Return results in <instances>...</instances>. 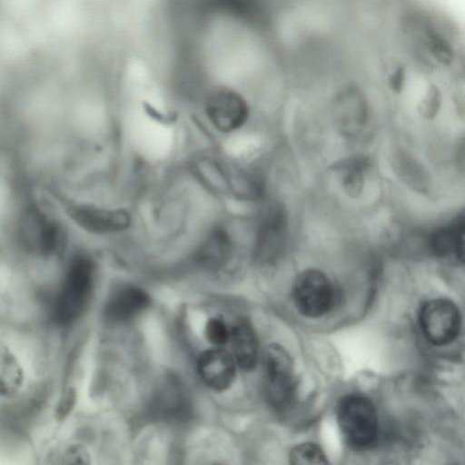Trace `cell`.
<instances>
[{"instance_id":"obj_1","label":"cell","mask_w":465,"mask_h":465,"mask_svg":"<svg viewBox=\"0 0 465 465\" xmlns=\"http://www.w3.org/2000/svg\"><path fill=\"white\" fill-rule=\"evenodd\" d=\"M94 279L92 260L82 254L74 256L54 302V317L58 323H72L83 314L91 299Z\"/></svg>"},{"instance_id":"obj_2","label":"cell","mask_w":465,"mask_h":465,"mask_svg":"<svg viewBox=\"0 0 465 465\" xmlns=\"http://www.w3.org/2000/svg\"><path fill=\"white\" fill-rule=\"evenodd\" d=\"M337 420L346 441L353 448L372 446L379 434V420L372 402L361 394H348L337 406Z\"/></svg>"},{"instance_id":"obj_3","label":"cell","mask_w":465,"mask_h":465,"mask_svg":"<svg viewBox=\"0 0 465 465\" xmlns=\"http://www.w3.org/2000/svg\"><path fill=\"white\" fill-rule=\"evenodd\" d=\"M263 367L268 402L275 410H286L292 404L296 393L290 354L281 345L272 344L265 351Z\"/></svg>"},{"instance_id":"obj_4","label":"cell","mask_w":465,"mask_h":465,"mask_svg":"<svg viewBox=\"0 0 465 465\" xmlns=\"http://www.w3.org/2000/svg\"><path fill=\"white\" fill-rule=\"evenodd\" d=\"M292 299L301 314L308 318H319L332 309L335 290L325 273L316 269H308L295 278Z\"/></svg>"},{"instance_id":"obj_5","label":"cell","mask_w":465,"mask_h":465,"mask_svg":"<svg viewBox=\"0 0 465 465\" xmlns=\"http://www.w3.org/2000/svg\"><path fill=\"white\" fill-rule=\"evenodd\" d=\"M20 237L29 251L43 256L56 253L64 243L60 224L35 205H30L22 214Z\"/></svg>"},{"instance_id":"obj_6","label":"cell","mask_w":465,"mask_h":465,"mask_svg":"<svg viewBox=\"0 0 465 465\" xmlns=\"http://www.w3.org/2000/svg\"><path fill=\"white\" fill-rule=\"evenodd\" d=\"M419 321L425 338L431 344L450 343L459 335L461 315L457 305L448 299H433L424 303Z\"/></svg>"},{"instance_id":"obj_7","label":"cell","mask_w":465,"mask_h":465,"mask_svg":"<svg viewBox=\"0 0 465 465\" xmlns=\"http://www.w3.org/2000/svg\"><path fill=\"white\" fill-rule=\"evenodd\" d=\"M149 416L163 422H184L193 411L192 401L183 384L168 376L155 389L149 403Z\"/></svg>"},{"instance_id":"obj_8","label":"cell","mask_w":465,"mask_h":465,"mask_svg":"<svg viewBox=\"0 0 465 465\" xmlns=\"http://www.w3.org/2000/svg\"><path fill=\"white\" fill-rule=\"evenodd\" d=\"M205 114L217 130L231 133L245 124L249 109L243 97L237 92L220 88L207 97Z\"/></svg>"},{"instance_id":"obj_9","label":"cell","mask_w":465,"mask_h":465,"mask_svg":"<svg viewBox=\"0 0 465 465\" xmlns=\"http://www.w3.org/2000/svg\"><path fill=\"white\" fill-rule=\"evenodd\" d=\"M68 216L84 230L96 233H114L128 228L129 213L122 209H107L89 204H73Z\"/></svg>"},{"instance_id":"obj_10","label":"cell","mask_w":465,"mask_h":465,"mask_svg":"<svg viewBox=\"0 0 465 465\" xmlns=\"http://www.w3.org/2000/svg\"><path fill=\"white\" fill-rule=\"evenodd\" d=\"M197 369L207 387L215 391H223L234 381L237 364L232 354L221 347H213L203 351Z\"/></svg>"},{"instance_id":"obj_11","label":"cell","mask_w":465,"mask_h":465,"mask_svg":"<svg viewBox=\"0 0 465 465\" xmlns=\"http://www.w3.org/2000/svg\"><path fill=\"white\" fill-rule=\"evenodd\" d=\"M149 304L148 294L141 288L125 285L115 290L104 307L107 321L121 323L133 319Z\"/></svg>"},{"instance_id":"obj_12","label":"cell","mask_w":465,"mask_h":465,"mask_svg":"<svg viewBox=\"0 0 465 465\" xmlns=\"http://www.w3.org/2000/svg\"><path fill=\"white\" fill-rule=\"evenodd\" d=\"M336 119L341 134L353 136L361 132L368 120V109L364 97L355 89L339 95L336 103Z\"/></svg>"},{"instance_id":"obj_13","label":"cell","mask_w":465,"mask_h":465,"mask_svg":"<svg viewBox=\"0 0 465 465\" xmlns=\"http://www.w3.org/2000/svg\"><path fill=\"white\" fill-rule=\"evenodd\" d=\"M285 221L280 210H273L266 217L257 242L258 258L265 262H272L282 249Z\"/></svg>"},{"instance_id":"obj_14","label":"cell","mask_w":465,"mask_h":465,"mask_svg":"<svg viewBox=\"0 0 465 465\" xmlns=\"http://www.w3.org/2000/svg\"><path fill=\"white\" fill-rule=\"evenodd\" d=\"M233 358L236 364L245 370L252 371L258 361V343L251 325L241 321L230 331Z\"/></svg>"},{"instance_id":"obj_15","label":"cell","mask_w":465,"mask_h":465,"mask_svg":"<svg viewBox=\"0 0 465 465\" xmlns=\"http://www.w3.org/2000/svg\"><path fill=\"white\" fill-rule=\"evenodd\" d=\"M231 252L232 243L228 234L218 229L201 245L196 258L202 267L209 271H219L228 262Z\"/></svg>"},{"instance_id":"obj_16","label":"cell","mask_w":465,"mask_h":465,"mask_svg":"<svg viewBox=\"0 0 465 465\" xmlns=\"http://www.w3.org/2000/svg\"><path fill=\"white\" fill-rule=\"evenodd\" d=\"M463 220H459L450 225L436 231L431 237L430 245L435 254L447 256L454 254L463 258Z\"/></svg>"},{"instance_id":"obj_17","label":"cell","mask_w":465,"mask_h":465,"mask_svg":"<svg viewBox=\"0 0 465 465\" xmlns=\"http://www.w3.org/2000/svg\"><path fill=\"white\" fill-rule=\"evenodd\" d=\"M23 383V372L14 355L0 349V396L14 395Z\"/></svg>"},{"instance_id":"obj_18","label":"cell","mask_w":465,"mask_h":465,"mask_svg":"<svg viewBox=\"0 0 465 465\" xmlns=\"http://www.w3.org/2000/svg\"><path fill=\"white\" fill-rule=\"evenodd\" d=\"M369 168L368 161L363 157L343 160L334 165V171L342 173V186L351 195L358 194L364 183V172Z\"/></svg>"},{"instance_id":"obj_19","label":"cell","mask_w":465,"mask_h":465,"mask_svg":"<svg viewBox=\"0 0 465 465\" xmlns=\"http://www.w3.org/2000/svg\"><path fill=\"white\" fill-rule=\"evenodd\" d=\"M289 465H330V462L319 445L303 442L291 450Z\"/></svg>"},{"instance_id":"obj_20","label":"cell","mask_w":465,"mask_h":465,"mask_svg":"<svg viewBox=\"0 0 465 465\" xmlns=\"http://www.w3.org/2000/svg\"><path fill=\"white\" fill-rule=\"evenodd\" d=\"M426 45L429 51L441 64H450L453 57V51L449 42L434 31H427Z\"/></svg>"},{"instance_id":"obj_21","label":"cell","mask_w":465,"mask_h":465,"mask_svg":"<svg viewBox=\"0 0 465 465\" xmlns=\"http://www.w3.org/2000/svg\"><path fill=\"white\" fill-rule=\"evenodd\" d=\"M441 104V94L437 86L430 84L421 101L419 104L418 111L425 119H433Z\"/></svg>"},{"instance_id":"obj_22","label":"cell","mask_w":465,"mask_h":465,"mask_svg":"<svg viewBox=\"0 0 465 465\" xmlns=\"http://www.w3.org/2000/svg\"><path fill=\"white\" fill-rule=\"evenodd\" d=\"M54 465H92L87 450L79 444H71L64 449Z\"/></svg>"},{"instance_id":"obj_23","label":"cell","mask_w":465,"mask_h":465,"mask_svg":"<svg viewBox=\"0 0 465 465\" xmlns=\"http://www.w3.org/2000/svg\"><path fill=\"white\" fill-rule=\"evenodd\" d=\"M205 336L215 347H221L230 339V331L220 318H211L205 326Z\"/></svg>"},{"instance_id":"obj_24","label":"cell","mask_w":465,"mask_h":465,"mask_svg":"<svg viewBox=\"0 0 465 465\" xmlns=\"http://www.w3.org/2000/svg\"><path fill=\"white\" fill-rule=\"evenodd\" d=\"M75 401V394L73 390L64 391L57 405L56 415L57 418L63 420L65 418L71 410L74 408Z\"/></svg>"},{"instance_id":"obj_25","label":"cell","mask_w":465,"mask_h":465,"mask_svg":"<svg viewBox=\"0 0 465 465\" xmlns=\"http://www.w3.org/2000/svg\"><path fill=\"white\" fill-rule=\"evenodd\" d=\"M405 77V69L402 66L395 69L388 80L391 89L395 93H401L404 86Z\"/></svg>"},{"instance_id":"obj_26","label":"cell","mask_w":465,"mask_h":465,"mask_svg":"<svg viewBox=\"0 0 465 465\" xmlns=\"http://www.w3.org/2000/svg\"><path fill=\"white\" fill-rule=\"evenodd\" d=\"M213 465H221V464H213Z\"/></svg>"}]
</instances>
